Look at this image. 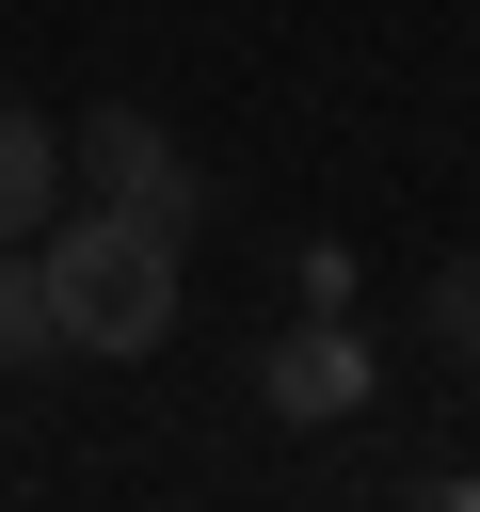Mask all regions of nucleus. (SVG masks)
<instances>
[{"label":"nucleus","mask_w":480,"mask_h":512,"mask_svg":"<svg viewBox=\"0 0 480 512\" xmlns=\"http://www.w3.org/2000/svg\"><path fill=\"white\" fill-rule=\"evenodd\" d=\"M352 400H368V352H352V320L320 304V320L272 352V416H304V432H320V416H352Z\"/></svg>","instance_id":"3"},{"label":"nucleus","mask_w":480,"mask_h":512,"mask_svg":"<svg viewBox=\"0 0 480 512\" xmlns=\"http://www.w3.org/2000/svg\"><path fill=\"white\" fill-rule=\"evenodd\" d=\"M32 352H48V288L0 256V368H32Z\"/></svg>","instance_id":"6"},{"label":"nucleus","mask_w":480,"mask_h":512,"mask_svg":"<svg viewBox=\"0 0 480 512\" xmlns=\"http://www.w3.org/2000/svg\"><path fill=\"white\" fill-rule=\"evenodd\" d=\"M64 176H80V208H128V224H176L192 240V144H160L144 112H80L64 128Z\"/></svg>","instance_id":"2"},{"label":"nucleus","mask_w":480,"mask_h":512,"mask_svg":"<svg viewBox=\"0 0 480 512\" xmlns=\"http://www.w3.org/2000/svg\"><path fill=\"white\" fill-rule=\"evenodd\" d=\"M48 208H64V128L0 96V240H16V224H48Z\"/></svg>","instance_id":"4"},{"label":"nucleus","mask_w":480,"mask_h":512,"mask_svg":"<svg viewBox=\"0 0 480 512\" xmlns=\"http://www.w3.org/2000/svg\"><path fill=\"white\" fill-rule=\"evenodd\" d=\"M432 336L480 368V256H448V272H432Z\"/></svg>","instance_id":"5"},{"label":"nucleus","mask_w":480,"mask_h":512,"mask_svg":"<svg viewBox=\"0 0 480 512\" xmlns=\"http://www.w3.org/2000/svg\"><path fill=\"white\" fill-rule=\"evenodd\" d=\"M48 288V352H160L176 336V224H128V208H64V240L32 256Z\"/></svg>","instance_id":"1"}]
</instances>
